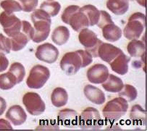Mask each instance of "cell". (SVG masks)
I'll return each mask as SVG.
<instances>
[{
    "instance_id": "obj_4",
    "label": "cell",
    "mask_w": 147,
    "mask_h": 131,
    "mask_svg": "<svg viewBox=\"0 0 147 131\" xmlns=\"http://www.w3.org/2000/svg\"><path fill=\"white\" fill-rule=\"evenodd\" d=\"M146 27V16L141 12H135L128 18L123 34L127 39H138Z\"/></svg>"
},
{
    "instance_id": "obj_17",
    "label": "cell",
    "mask_w": 147,
    "mask_h": 131,
    "mask_svg": "<svg viewBox=\"0 0 147 131\" xmlns=\"http://www.w3.org/2000/svg\"><path fill=\"white\" fill-rule=\"evenodd\" d=\"M84 95L91 101L96 104H103L105 102V94L102 90L91 85H86L84 89Z\"/></svg>"
},
{
    "instance_id": "obj_5",
    "label": "cell",
    "mask_w": 147,
    "mask_h": 131,
    "mask_svg": "<svg viewBox=\"0 0 147 131\" xmlns=\"http://www.w3.org/2000/svg\"><path fill=\"white\" fill-rule=\"evenodd\" d=\"M104 122L100 113L94 107H87L78 117V125L84 130H99Z\"/></svg>"
},
{
    "instance_id": "obj_30",
    "label": "cell",
    "mask_w": 147,
    "mask_h": 131,
    "mask_svg": "<svg viewBox=\"0 0 147 131\" xmlns=\"http://www.w3.org/2000/svg\"><path fill=\"white\" fill-rule=\"evenodd\" d=\"M0 7L7 14H12L15 12L23 10L20 3L15 0H3L0 2Z\"/></svg>"
},
{
    "instance_id": "obj_7",
    "label": "cell",
    "mask_w": 147,
    "mask_h": 131,
    "mask_svg": "<svg viewBox=\"0 0 147 131\" xmlns=\"http://www.w3.org/2000/svg\"><path fill=\"white\" fill-rule=\"evenodd\" d=\"M80 43L85 47L86 51L91 53L93 57H98V48L102 41L97 38V36L94 31L87 28L82 29L78 35Z\"/></svg>"
},
{
    "instance_id": "obj_11",
    "label": "cell",
    "mask_w": 147,
    "mask_h": 131,
    "mask_svg": "<svg viewBox=\"0 0 147 131\" xmlns=\"http://www.w3.org/2000/svg\"><path fill=\"white\" fill-rule=\"evenodd\" d=\"M36 57L40 61L52 64L57 60L59 56V51L57 48L49 43H45L39 45L36 48Z\"/></svg>"
},
{
    "instance_id": "obj_2",
    "label": "cell",
    "mask_w": 147,
    "mask_h": 131,
    "mask_svg": "<svg viewBox=\"0 0 147 131\" xmlns=\"http://www.w3.org/2000/svg\"><path fill=\"white\" fill-rule=\"evenodd\" d=\"M80 8L77 5H70L65 8L61 16L63 23L70 25L77 32L90 26L88 17L80 10Z\"/></svg>"
},
{
    "instance_id": "obj_35",
    "label": "cell",
    "mask_w": 147,
    "mask_h": 131,
    "mask_svg": "<svg viewBox=\"0 0 147 131\" xmlns=\"http://www.w3.org/2000/svg\"><path fill=\"white\" fill-rule=\"evenodd\" d=\"M22 32L26 34L29 38V40H32L34 36V27L31 26L29 22L23 20L22 21Z\"/></svg>"
},
{
    "instance_id": "obj_37",
    "label": "cell",
    "mask_w": 147,
    "mask_h": 131,
    "mask_svg": "<svg viewBox=\"0 0 147 131\" xmlns=\"http://www.w3.org/2000/svg\"><path fill=\"white\" fill-rule=\"evenodd\" d=\"M9 66V60L5 56V54L0 52V73L5 71Z\"/></svg>"
},
{
    "instance_id": "obj_1",
    "label": "cell",
    "mask_w": 147,
    "mask_h": 131,
    "mask_svg": "<svg viewBox=\"0 0 147 131\" xmlns=\"http://www.w3.org/2000/svg\"><path fill=\"white\" fill-rule=\"evenodd\" d=\"M32 22L34 23V36L33 41L41 43L48 38L50 34L52 20L47 12L43 9H34L30 15Z\"/></svg>"
},
{
    "instance_id": "obj_15",
    "label": "cell",
    "mask_w": 147,
    "mask_h": 131,
    "mask_svg": "<svg viewBox=\"0 0 147 131\" xmlns=\"http://www.w3.org/2000/svg\"><path fill=\"white\" fill-rule=\"evenodd\" d=\"M5 117L15 126L22 125L27 120V114L20 105H13L9 107Z\"/></svg>"
},
{
    "instance_id": "obj_23",
    "label": "cell",
    "mask_w": 147,
    "mask_h": 131,
    "mask_svg": "<svg viewBox=\"0 0 147 131\" xmlns=\"http://www.w3.org/2000/svg\"><path fill=\"white\" fill-rule=\"evenodd\" d=\"M51 101H52V104L57 108L64 107L68 101L67 92L63 88H60V87L56 88L52 91Z\"/></svg>"
},
{
    "instance_id": "obj_3",
    "label": "cell",
    "mask_w": 147,
    "mask_h": 131,
    "mask_svg": "<svg viewBox=\"0 0 147 131\" xmlns=\"http://www.w3.org/2000/svg\"><path fill=\"white\" fill-rule=\"evenodd\" d=\"M127 101L124 98L120 96L108 101L102 110V114L105 120L114 122L124 116L127 112Z\"/></svg>"
},
{
    "instance_id": "obj_21",
    "label": "cell",
    "mask_w": 147,
    "mask_h": 131,
    "mask_svg": "<svg viewBox=\"0 0 147 131\" xmlns=\"http://www.w3.org/2000/svg\"><path fill=\"white\" fill-rule=\"evenodd\" d=\"M102 84L105 91L111 93H118L124 85L122 79L114 75H109L107 79Z\"/></svg>"
},
{
    "instance_id": "obj_24",
    "label": "cell",
    "mask_w": 147,
    "mask_h": 131,
    "mask_svg": "<svg viewBox=\"0 0 147 131\" xmlns=\"http://www.w3.org/2000/svg\"><path fill=\"white\" fill-rule=\"evenodd\" d=\"M127 51L132 57H141L146 52L145 44L138 39H132L128 43Z\"/></svg>"
},
{
    "instance_id": "obj_27",
    "label": "cell",
    "mask_w": 147,
    "mask_h": 131,
    "mask_svg": "<svg viewBox=\"0 0 147 131\" xmlns=\"http://www.w3.org/2000/svg\"><path fill=\"white\" fill-rule=\"evenodd\" d=\"M17 84V80L15 75L9 73L0 75V89L2 90H9L12 89Z\"/></svg>"
},
{
    "instance_id": "obj_6",
    "label": "cell",
    "mask_w": 147,
    "mask_h": 131,
    "mask_svg": "<svg viewBox=\"0 0 147 131\" xmlns=\"http://www.w3.org/2000/svg\"><path fill=\"white\" fill-rule=\"evenodd\" d=\"M50 78V71L47 67L36 64L30 70L26 84L30 89H39L42 88Z\"/></svg>"
},
{
    "instance_id": "obj_41",
    "label": "cell",
    "mask_w": 147,
    "mask_h": 131,
    "mask_svg": "<svg viewBox=\"0 0 147 131\" xmlns=\"http://www.w3.org/2000/svg\"><path fill=\"white\" fill-rule=\"evenodd\" d=\"M0 2H1V0H0Z\"/></svg>"
},
{
    "instance_id": "obj_18",
    "label": "cell",
    "mask_w": 147,
    "mask_h": 131,
    "mask_svg": "<svg viewBox=\"0 0 147 131\" xmlns=\"http://www.w3.org/2000/svg\"><path fill=\"white\" fill-rule=\"evenodd\" d=\"M102 29L104 38L107 40L108 41L115 42V41H118L121 38L122 30L120 29V28L116 26L114 22L108 23L106 26H104Z\"/></svg>"
},
{
    "instance_id": "obj_38",
    "label": "cell",
    "mask_w": 147,
    "mask_h": 131,
    "mask_svg": "<svg viewBox=\"0 0 147 131\" xmlns=\"http://www.w3.org/2000/svg\"><path fill=\"white\" fill-rule=\"evenodd\" d=\"M9 121L5 120L4 119H0V130H12Z\"/></svg>"
},
{
    "instance_id": "obj_33",
    "label": "cell",
    "mask_w": 147,
    "mask_h": 131,
    "mask_svg": "<svg viewBox=\"0 0 147 131\" xmlns=\"http://www.w3.org/2000/svg\"><path fill=\"white\" fill-rule=\"evenodd\" d=\"M11 50V41L9 38L0 34V52L2 53L9 54Z\"/></svg>"
},
{
    "instance_id": "obj_10",
    "label": "cell",
    "mask_w": 147,
    "mask_h": 131,
    "mask_svg": "<svg viewBox=\"0 0 147 131\" xmlns=\"http://www.w3.org/2000/svg\"><path fill=\"white\" fill-rule=\"evenodd\" d=\"M0 24L3 28L4 32L11 38L21 31L22 21L14 14L2 12L0 14Z\"/></svg>"
},
{
    "instance_id": "obj_19",
    "label": "cell",
    "mask_w": 147,
    "mask_h": 131,
    "mask_svg": "<svg viewBox=\"0 0 147 131\" xmlns=\"http://www.w3.org/2000/svg\"><path fill=\"white\" fill-rule=\"evenodd\" d=\"M130 118L136 126H145L146 122V113L138 104L132 107L130 112Z\"/></svg>"
},
{
    "instance_id": "obj_16",
    "label": "cell",
    "mask_w": 147,
    "mask_h": 131,
    "mask_svg": "<svg viewBox=\"0 0 147 131\" xmlns=\"http://www.w3.org/2000/svg\"><path fill=\"white\" fill-rule=\"evenodd\" d=\"M130 61V56H127L123 52L109 63V65L112 71L121 75H124L128 71V63Z\"/></svg>"
},
{
    "instance_id": "obj_36",
    "label": "cell",
    "mask_w": 147,
    "mask_h": 131,
    "mask_svg": "<svg viewBox=\"0 0 147 131\" xmlns=\"http://www.w3.org/2000/svg\"><path fill=\"white\" fill-rule=\"evenodd\" d=\"M78 54H80V57L82 59V68L83 67H86L88 65H89L91 62H93V56L91 54L90 52H88L86 50H77Z\"/></svg>"
},
{
    "instance_id": "obj_20",
    "label": "cell",
    "mask_w": 147,
    "mask_h": 131,
    "mask_svg": "<svg viewBox=\"0 0 147 131\" xmlns=\"http://www.w3.org/2000/svg\"><path fill=\"white\" fill-rule=\"evenodd\" d=\"M107 7L116 15H123L128 10L129 0H107Z\"/></svg>"
},
{
    "instance_id": "obj_22",
    "label": "cell",
    "mask_w": 147,
    "mask_h": 131,
    "mask_svg": "<svg viewBox=\"0 0 147 131\" xmlns=\"http://www.w3.org/2000/svg\"><path fill=\"white\" fill-rule=\"evenodd\" d=\"M70 38V31L65 26H59L53 31L52 40L55 44L62 46L67 42Z\"/></svg>"
},
{
    "instance_id": "obj_26",
    "label": "cell",
    "mask_w": 147,
    "mask_h": 131,
    "mask_svg": "<svg viewBox=\"0 0 147 131\" xmlns=\"http://www.w3.org/2000/svg\"><path fill=\"white\" fill-rule=\"evenodd\" d=\"M11 41V49L14 52H18L23 49L27 45L30 41L27 36L23 32H19L18 34L12 37Z\"/></svg>"
},
{
    "instance_id": "obj_29",
    "label": "cell",
    "mask_w": 147,
    "mask_h": 131,
    "mask_svg": "<svg viewBox=\"0 0 147 131\" xmlns=\"http://www.w3.org/2000/svg\"><path fill=\"white\" fill-rule=\"evenodd\" d=\"M119 93V96L124 98L127 101L131 102L135 100L138 96V91L135 87L129 84H125L123 85V89Z\"/></svg>"
},
{
    "instance_id": "obj_12",
    "label": "cell",
    "mask_w": 147,
    "mask_h": 131,
    "mask_svg": "<svg viewBox=\"0 0 147 131\" xmlns=\"http://www.w3.org/2000/svg\"><path fill=\"white\" fill-rule=\"evenodd\" d=\"M109 70L102 64H94L87 71V78L88 81L94 84H102L109 76Z\"/></svg>"
},
{
    "instance_id": "obj_8",
    "label": "cell",
    "mask_w": 147,
    "mask_h": 131,
    "mask_svg": "<svg viewBox=\"0 0 147 131\" xmlns=\"http://www.w3.org/2000/svg\"><path fill=\"white\" fill-rule=\"evenodd\" d=\"M59 65L67 75H75L82 68V59L77 51L67 52L62 56Z\"/></svg>"
},
{
    "instance_id": "obj_39",
    "label": "cell",
    "mask_w": 147,
    "mask_h": 131,
    "mask_svg": "<svg viewBox=\"0 0 147 131\" xmlns=\"http://www.w3.org/2000/svg\"><path fill=\"white\" fill-rule=\"evenodd\" d=\"M7 108L6 101L4 98L0 97V116L2 115Z\"/></svg>"
},
{
    "instance_id": "obj_42",
    "label": "cell",
    "mask_w": 147,
    "mask_h": 131,
    "mask_svg": "<svg viewBox=\"0 0 147 131\" xmlns=\"http://www.w3.org/2000/svg\"><path fill=\"white\" fill-rule=\"evenodd\" d=\"M131 1H133V0H131Z\"/></svg>"
},
{
    "instance_id": "obj_25",
    "label": "cell",
    "mask_w": 147,
    "mask_h": 131,
    "mask_svg": "<svg viewBox=\"0 0 147 131\" xmlns=\"http://www.w3.org/2000/svg\"><path fill=\"white\" fill-rule=\"evenodd\" d=\"M80 10L82 11L88 17L90 26H94L97 24L100 16V11L95 6L92 5H86L80 8Z\"/></svg>"
},
{
    "instance_id": "obj_34",
    "label": "cell",
    "mask_w": 147,
    "mask_h": 131,
    "mask_svg": "<svg viewBox=\"0 0 147 131\" xmlns=\"http://www.w3.org/2000/svg\"><path fill=\"white\" fill-rule=\"evenodd\" d=\"M113 23L112 18H111V16L108 12H107L105 10H101L100 11V16H99V21L97 23V26H99V28H102L105 26H106L108 23Z\"/></svg>"
},
{
    "instance_id": "obj_9",
    "label": "cell",
    "mask_w": 147,
    "mask_h": 131,
    "mask_svg": "<svg viewBox=\"0 0 147 131\" xmlns=\"http://www.w3.org/2000/svg\"><path fill=\"white\" fill-rule=\"evenodd\" d=\"M23 103L28 112L34 116H38L45 111L46 105L41 96L35 92H28L23 97Z\"/></svg>"
},
{
    "instance_id": "obj_14",
    "label": "cell",
    "mask_w": 147,
    "mask_h": 131,
    "mask_svg": "<svg viewBox=\"0 0 147 131\" xmlns=\"http://www.w3.org/2000/svg\"><path fill=\"white\" fill-rule=\"evenodd\" d=\"M123 51L120 48L116 47L115 46L111 44L102 42L98 48L97 54L98 56H99L103 61L109 64L116 56H118Z\"/></svg>"
},
{
    "instance_id": "obj_32",
    "label": "cell",
    "mask_w": 147,
    "mask_h": 131,
    "mask_svg": "<svg viewBox=\"0 0 147 131\" xmlns=\"http://www.w3.org/2000/svg\"><path fill=\"white\" fill-rule=\"evenodd\" d=\"M19 2L23 10L27 12L34 10L38 4V0H19Z\"/></svg>"
},
{
    "instance_id": "obj_40",
    "label": "cell",
    "mask_w": 147,
    "mask_h": 131,
    "mask_svg": "<svg viewBox=\"0 0 147 131\" xmlns=\"http://www.w3.org/2000/svg\"><path fill=\"white\" fill-rule=\"evenodd\" d=\"M136 2H138L140 5L144 7H146V0H136Z\"/></svg>"
},
{
    "instance_id": "obj_31",
    "label": "cell",
    "mask_w": 147,
    "mask_h": 131,
    "mask_svg": "<svg viewBox=\"0 0 147 131\" xmlns=\"http://www.w3.org/2000/svg\"><path fill=\"white\" fill-rule=\"evenodd\" d=\"M9 72L15 75L17 80V83H20L26 76V70L24 66L20 62L12 63L9 67Z\"/></svg>"
},
{
    "instance_id": "obj_28",
    "label": "cell",
    "mask_w": 147,
    "mask_h": 131,
    "mask_svg": "<svg viewBox=\"0 0 147 131\" xmlns=\"http://www.w3.org/2000/svg\"><path fill=\"white\" fill-rule=\"evenodd\" d=\"M40 9L47 12L50 17H55L59 14L61 9V5L58 2L49 0V1L42 2L40 6Z\"/></svg>"
},
{
    "instance_id": "obj_13",
    "label": "cell",
    "mask_w": 147,
    "mask_h": 131,
    "mask_svg": "<svg viewBox=\"0 0 147 131\" xmlns=\"http://www.w3.org/2000/svg\"><path fill=\"white\" fill-rule=\"evenodd\" d=\"M78 114L70 109H64L58 112L57 121L59 125L69 128H74L78 125Z\"/></svg>"
}]
</instances>
